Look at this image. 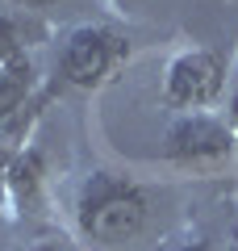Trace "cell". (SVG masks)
Returning <instances> with one entry per match:
<instances>
[{
    "instance_id": "obj_1",
    "label": "cell",
    "mask_w": 238,
    "mask_h": 251,
    "mask_svg": "<svg viewBox=\"0 0 238 251\" xmlns=\"http://www.w3.org/2000/svg\"><path fill=\"white\" fill-rule=\"evenodd\" d=\"M146 222V193L134 180L96 172L79 193V230L96 243H125Z\"/></svg>"
},
{
    "instance_id": "obj_2",
    "label": "cell",
    "mask_w": 238,
    "mask_h": 251,
    "mask_svg": "<svg viewBox=\"0 0 238 251\" xmlns=\"http://www.w3.org/2000/svg\"><path fill=\"white\" fill-rule=\"evenodd\" d=\"M125 59V42L105 25H79L75 34L63 42L59 54V75L75 88H96L109 80L117 63Z\"/></svg>"
},
{
    "instance_id": "obj_3",
    "label": "cell",
    "mask_w": 238,
    "mask_h": 251,
    "mask_svg": "<svg viewBox=\"0 0 238 251\" xmlns=\"http://www.w3.org/2000/svg\"><path fill=\"white\" fill-rule=\"evenodd\" d=\"M221 84H226V72H221L217 54L209 50H180L176 59L167 63L163 72V97L180 109H205L221 97Z\"/></svg>"
},
{
    "instance_id": "obj_4",
    "label": "cell",
    "mask_w": 238,
    "mask_h": 251,
    "mask_svg": "<svg viewBox=\"0 0 238 251\" xmlns=\"http://www.w3.org/2000/svg\"><path fill=\"white\" fill-rule=\"evenodd\" d=\"M163 151L176 163H213V159H226L234 151V134H230L226 122H217L209 113H184L167 130V147Z\"/></svg>"
},
{
    "instance_id": "obj_5",
    "label": "cell",
    "mask_w": 238,
    "mask_h": 251,
    "mask_svg": "<svg viewBox=\"0 0 238 251\" xmlns=\"http://www.w3.org/2000/svg\"><path fill=\"white\" fill-rule=\"evenodd\" d=\"M34 80H38V67H34V59H29L25 50L0 67V126L13 122V117L25 109L29 92H34Z\"/></svg>"
},
{
    "instance_id": "obj_6",
    "label": "cell",
    "mask_w": 238,
    "mask_h": 251,
    "mask_svg": "<svg viewBox=\"0 0 238 251\" xmlns=\"http://www.w3.org/2000/svg\"><path fill=\"white\" fill-rule=\"evenodd\" d=\"M4 188H9V197L21 209H34L38 205V188H42V151H34V147L17 151L9 176H4Z\"/></svg>"
},
{
    "instance_id": "obj_7",
    "label": "cell",
    "mask_w": 238,
    "mask_h": 251,
    "mask_svg": "<svg viewBox=\"0 0 238 251\" xmlns=\"http://www.w3.org/2000/svg\"><path fill=\"white\" fill-rule=\"evenodd\" d=\"M17 54H21V25L9 13H0V67L9 59H17Z\"/></svg>"
},
{
    "instance_id": "obj_8",
    "label": "cell",
    "mask_w": 238,
    "mask_h": 251,
    "mask_svg": "<svg viewBox=\"0 0 238 251\" xmlns=\"http://www.w3.org/2000/svg\"><path fill=\"white\" fill-rule=\"evenodd\" d=\"M17 122V117H13ZM13 122L0 126V188H4V176H9L13 159H17V147H13Z\"/></svg>"
},
{
    "instance_id": "obj_9",
    "label": "cell",
    "mask_w": 238,
    "mask_h": 251,
    "mask_svg": "<svg viewBox=\"0 0 238 251\" xmlns=\"http://www.w3.org/2000/svg\"><path fill=\"white\" fill-rule=\"evenodd\" d=\"M13 4H25V9H42V4H54V0H13Z\"/></svg>"
},
{
    "instance_id": "obj_10",
    "label": "cell",
    "mask_w": 238,
    "mask_h": 251,
    "mask_svg": "<svg viewBox=\"0 0 238 251\" xmlns=\"http://www.w3.org/2000/svg\"><path fill=\"white\" fill-rule=\"evenodd\" d=\"M180 251H213V247H209V243H184Z\"/></svg>"
},
{
    "instance_id": "obj_11",
    "label": "cell",
    "mask_w": 238,
    "mask_h": 251,
    "mask_svg": "<svg viewBox=\"0 0 238 251\" xmlns=\"http://www.w3.org/2000/svg\"><path fill=\"white\" fill-rule=\"evenodd\" d=\"M29 251H63L59 243H38V247H29Z\"/></svg>"
},
{
    "instance_id": "obj_12",
    "label": "cell",
    "mask_w": 238,
    "mask_h": 251,
    "mask_svg": "<svg viewBox=\"0 0 238 251\" xmlns=\"http://www.w3.org/2000/svg\"><path fill=\"white\" fill-rule=\"evenodd\" d=\"M230 117H234V126H238V92H234V100H230Z\"/></svg>"
}]
</instances>
